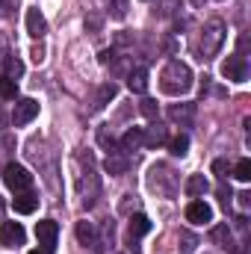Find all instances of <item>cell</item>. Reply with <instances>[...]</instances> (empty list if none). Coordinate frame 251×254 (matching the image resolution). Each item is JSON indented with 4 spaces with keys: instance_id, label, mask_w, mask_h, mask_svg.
<instances>
[{
    "instance_id": "obj_8",
    "label": "cell",
    "mask_w": 251,
    "mask_h": 254,
    "mask_svg": "<svg viewBox=\"0 0 251 254\" xmlns=\"http://www.w3.org/2000/svg\"><path fill=\"white\" fill-rule=\"evenodd\" d=\"M24 240H27V231L21 222H0V246L18 249V246H24Z\"/></svg>"
},
{
    "instance_id": "obj_21",
    "label": "cell",
    "mask_w": 251,
    "mask_h": 254,
    "mask_svg": "<svg viewBox=\"0 0 251 254\" xmlns=\"http://www.w3.org/2000/svg\"><path fill=\"white\" fill-rule=\"evenodd\" d=\"M119 148H122L125 154H133V151H139V148H142V127H130L125 136L119 139Z\"/></svg>"
},
{
    "instance_id": "obj_34",
    "label": "cell",
    "mask_w": 251,
    "mask_h": 254,
    "mask_svg": "<svg viewBox=\"0 0 251 254\" xmlns=\"http://www.w3.org/2000/svg\"><path fill=\"white\" fill-rule=\"evenodd\" d=\"M178 9H181V0H160V15H163V18L178 15Z\"/></svg>"
},
{
    "instance_id": "obj_19",
    "label": "cell",
    "mask_w": 251,
    "mask_h": 254,
    "mask_svg": "<svg viewBox=\"0 0 251 254\" xmlns=\"http://www.w3.org/2000/svg\"><path fill=\"white\" fill-rule=\"evenodd\" d=\"M210 240L216 243V246H222V249H234V234H231V228H228V222H222V225H213V231H210Z\"/></svg>"
},
{
    "instance_id": "obj_11",
    "label": "cell",
    "mask_w": 251,
    "mask_h": 254,
    "mask_svg": "<svg viewBox=\"0 0 251 254\" xmlns=\"http://www.w3.org/2000/svg\"><path fill=\"white\" fill-rule=\"evenodd\" d=\"M130 154H125L122 148H116V151H110L107 154V160H104V172L107 175H113V178H122V175H127V169H130Z\"/></svg>"
},
{
    "instance_id": "obj_25",
    "label": "cell",
    "mask_w": 251,
    "mask_h": 254,
    "mask_svg": "<svg viewBox=\"0 0 251 254\" xmlns=\"http://www.w3.org/2000/svg\"><path fill=\"white\" fill-rule=\"evenodd\" d=\"M15 98H18V80L0 74V101H15Z\"/></svg>"
},
{
    "instance_id": "obj_36",
    "label": "cell",
    "mask_w": 251,
    "mask_h": 254,
    "mask_svg": "<svg viewBox=\"0 0 251 254\" xmlns=\"http://www.w3.org/2000/svg\"><path fill=\"white\" fill-rule=\"evenodd\" d=\"M18 9V0H0V18H9Z\"/></svg>"
},
{
    "instance_id": "obj_16",
    "label": "cell",
    "mask_w": 251,
    "mask_h": 254,
    "mask_svg": "<svg viewBox=\"0 0 251 254\" xmlns=\"http://www.w3.org/2000/svg\"><path fill=\"white\" fill-rule=\"evenodd\" d=\"M12 207H15V213H21V216H27V213H33L36 207H39V195L36 192H15V198H12Z\"/></svg>"
},
{
    "instance_id": "obj_15",
    "label": "cell",
    "mask_w": 251,
    "mask_h": 254,
    "mask_svg": "<svg viewBox=\"0 0 251 254\" xmlns=\"http://www.w3.org/2000/svg\"><path fill=\"white\" fill-rule=\"evenodd\" d=\"M116 95H119V86H116L113 80H110V83H101V86H98V92H95V98H92V110H95V113H98V110H104Z\"/></svg>"
},
{
    "instance_id": "obj_27",
    "label": "cell",
    "mask_w": 251,
    "mask_h": 254,
    "mask_svg": "<svg viewBox=\"0 0 251 254\" xmlns=\"http://www.w3.org/2000/svg\"><path fill=\"white\" fill-rule=\"evenodd\" d=\"M139 113H142L148 122H157V116H160V107H157V101H154V98H142V104H139Z\"/></svg>"
},
{
    "instance_id": "obj_42",
    "label": "cell",
    "mask_w": 251,
    "mask_h": 254,
    "mask_svg": "<svg viewBox=\"0 0 251 254\" xmlns=\"http://www.w3.org/2000/svg\"><path fill=\"white\" fill-rule=\"evenodd\" d=\"M30 254H51V252H45V249H42V252H30Z\"/></svg>"
},
{
    "instance_id": "obj_39",
    "label": "cell",
    "mask_w": 251,
    "mask_h": 254,
    "mask_svg": "<svg viewBox=\"0 0 251 254\" xmlns=\"http://www.w3.org/2000/svg\"><path fill=\"white\" fill-rule=\"evenodd\" d=\"M15 148V139L12 136H0V154H9Z\"/></svg>"
},
{
    "instance_id": "obj_41",
    "label": "cell",
    "mask_w": 251,
    "mask_h": 254,
    "mask_svg": "<svg viewBox=\"0 0 251 254\" xmlns=\"http://www.w3.org/2000/svg\"><path fill=\"white\" fill-rule=\"evenodd\" d=\"M6 125H9V116H6L3 107H0V130H6Z\"/></svg>"
},
{
    "instance_id": "obj_30",
    "label": "cell",
    "mask_w": 251,
    "mask_h": 254,
    "mask_svg": "<svg viewBox=\"0 0 251 254\" xmlns=\"http://www.w3.org/2000/svg\"><path fill=\"white\" fill-rule=\"evenodd\" d=\"M130 60H133V57H127V60L113 57V60H110V63H113V74H116V77H127V74L133 71V63H130Z\"/></svg>"
},
{
    "instance_id": "obj_32",
    "label": "cell",
    "mask_w": 251,
    "mask_h": 254,
    "mask_svg": "<svg viewBox=\"0 0 251 254\" xmlns=\"http://www.w3.org/2000/svg\"><path fill=\"white\" fill-rule=\"evenodd\" d=\"M195 249H198V237H195V234H189V231H181V252L192 254Z\"/></svg>"
},
{
    "instance_id": "obj_45",
    "label": "cell",
    "mask_w": 251,
    "mask_h": 254,
    "mask_svg": "<svg viewBox=\"0 0 251 254\" xmlns=\"http://www.w3.org/2000/svg\"><path fill=\"white\" fill-rule=\"evenodd\" d=\"M192 3H201V0H192Z\"/></svg>"
},
{
    "instance_id": "obj_40",
    "label": "cell",
    "mask_w": 251,
    "mask_h": 254,
    "mask_svg": "<svg viewBox=\"0 0 251 254\" xmlns=\"http://www.w3.org/2000/svg\"><path fill=\"white\" fill-rule=\"evenodd\" d=\"M42 60H45V48H33V63L39 65Z\"/></svg>"
},
{
    "instance_id": "obj_4",
    "label": "cell",
    "mask_w": 251,
    "mask_h": 254,
    "mask_svg": "<svg viewBox=\"0 0 251 254\" xmlns=\"http://www.w3.org/2000/svg\"><path fill=\"white\" fill-rule=\"evenodd\" d=\"M148 190L163 195V198H175L178 190H181V178H178V172L169 163H157L148 172Z\"/></svg>"
},
{
    "instance_id": "obj_20",
    "label": "cell",
    "mask_w": 251,
    "mask_h": 254,
    "mask_svg": "<svg viewBox=\"0 0 251 254\" xmlns=\"http://www.w3.org/2000/svg\"><path fill=\"white\" fill-rule=\"evenodd\" d=\"M169 119L178 125H189L195 119V104H172L169 107Z\"/></svg>"
},
{
    "instance_id": "obj_1",
    "label": "cell",
    "mask_w": 251,
    "mask_h": 254,
    "mask_svg": "<svg viewBox=\"0 0 251 254\" xmlns=\"http://www.w3.org/2000/svg\"><path fill=\"white\" fill-rule=\"evenodd\" d=\"M77 163H80V175H77V192H80V201L83 207H95L98 204V195H101V175H98V163H95V154L89 148L77 151Z\"/></svg>"
},
{
    "instance_id": "obj_33",
    "label": "cell",
    "mask_w": 251,
    "mask_h": 254,
    "mask_svg": "<svg viewBox=\"0 0 251 254\" xmlns=\"http://www.w3.org/2000/svg\"><path fill=\"white\" fill-rule=\"evenodd\" d=\"M101 24H104V15L101 12H89L86 15V33H92V36L101 33Z\"/></svg>"
},
{
    "instance_id": "obj_3",
    "label": "cell",
    "mask_w": 251,
    "mask_h": 254,
    "mask_svg": "<svg viewBox=\"0 0 251 254\" xmlns=\"http://www.w3.org/2000/svg\"><path fill=\"white\" fill-rule=\"evenodd\" d=\"M160 89L166 95H187L192 89V68L181 60H172L160 74Z\"/></svg>"
},
{
    "instance_id": "obj_22",
    "label": "cell",
    "mask_w": 251,
    "mask_h": 254,
    "mask_svg": "<svg viewBox=\"0 0 251 254\" xmlns=\"http://www.w3.org/2000/svg\"><path fill=\"white\" fill-rule=\"evenodd\" d=\"M77 240H80V246L95 249V243H98V228H95L92 222H77Z\"/></svg>"
},
{
    "instance_id": "obj_7",
    "label": "cell",
    "mask_w": 251,
    "mask_h": 254,
    "mask_svg": "<svg viewBox=\"0 0 251 254\" xmlns=\"http://www.w3.org/2000/svg\"><path fill=\"white\" fill-rule=\"evenodd\" d=\"M36 116H39V101H33V98H18L12 116H9V125L12 127H24V125H30Z\"/></svg>"
},
{
    "instance_id": "obj_38",
    "label": "cell",
    "mask_w": 251,
    "mask_h": 254,
    "mask_svg": "<svg viewBox=\"0 0 251 254\" xmlns=\"http://www.w3.org/2000/svg\"><path fill=\"white\" fill-rule=\"evenodd\" d=\"M231 198H234V192H231V187H225V181H222V184H219V201L228 207V204H231Z\"/></svg>"
},
{
    "instance_id": "obj_17",
    "label": "cell",
    "mask_w": 251,
    "mask_h": 254,
    "mask_svg": "<svg viewBox=\"0 0 251 254\" xmlns=\"http://www.w3.org/2000/svg\"><path fill=\"white\" fill-rule=\"evenodd\" d=\"M27 33L33 39H42L48 33V21H45V15L39 9H27Z\"/></svg>"
},
{
    "instance_id": "obj_29",
    "label": "cell",
    "mask_w": 251,
    "mask_h": 254,
    "mask_svg": "<svg viewBox=\"0 0 251 254\" xmlns=\"http://www.w3.org/2000/svg\"><path fill=\"white\" fill-rule=\"evenodd\" d=\"M169 148H172V154H175V157H187V151H189V136H187V133L175 136V139L169 142Z\"/></svg>"
},
{
    "instance_id": "obj_13",
    "label": "cell",
    "mask_w": 251,
    "mask_h": 254,
    "mask_svg": "<svg viewBox=\"0 0 251 254\" xmlns=\"http://www.w3.org/2000/svg\"><path fill=\"white\" fill-rule=\"evenodd\" d=\"M166 142H169V130L160 125V122H151V127L142 130V145H148V148H160V145H166Z\"/></svg>"
},
{
    "instance_id": "obj_24",
    "label": "cell",
    "mask_w": 251,
    "mask_h": 254,
    "mask_svg": "<svg viewBox=\"0 0 251 254\" xmlns=\"http://www.w3.org/2000/svg\"><path fill=\"white\" fill-rule=\"evenodd\" d=\"M98 142H101V148H104L107 154L119 148V139H116V133H113V127H110V125H101V127H98Z\"/></svg>"
},
{
    "instance_id": "obj_6",
    "label": "cell",
    "mask_w": 251,
    "mask_h": 254,
    "mask_svg": "<svg viewBox=\"0 0 251 254\" xmlns=\"http://www.w3.org/2000/svg\"><path fill=\"white\" fill-rule=\"evenodd\" d=\"M3 184L12 192H27V190H33V175H30L24 166L9 163V166L3 169Z\"/></svg>"
},
{
    "instance_id": "obj_23",
    "label": "cell",
    "mask_w": 251,
    "mask_h": 254,
    "mask_svg": "<svg viewBox=\"0 0 251 254\" xmlns=\"http://www.w3.org/2000/svg\"><path fill=\"white\" fill-rule=\"evenodd\" d=\"M184 190H187V195H192V198H201L204 192L210 190V181H207L204 175H189L187 184H184Z\"/></svg>"
},
{
    "instance_id": "obj_9",
    "label": "cell",
    "mask_w": 251,
    "mask_h": 254,
    "mask_svg": "<svg viewBox=\"0 0 251 254\" xmlns=\"http://www.w3.org/2000/svg\"><path fill=\"white\" fill-rule=\"evenodd\" d=\"M222 74H225L228 80H234V83H246V80H249V60L240 57V54L228 57V60L222 63Z\"/></svg>"
},
{
    "instance_id": "obj_14",
    "label": "cell",
    "mask_w": 251,
    "mask_h": 254,
    "mask_svg": "<svg viewBox=\"0 0 251 254\" xmlns=\"http://www.w3.org/2000/svg\"><path fill=\"white\" fill-rule=\"evenodd\" d=\"M148 231H151V219H148L145 213H136V216H130V225H127V240H130V246H133L136 240H142Z\"/></svg>"
},
{
    "instance_id": "obj_28",
    "label": "cell",
    "mask_w": 251,
    "mask_h": 254,
    "mask_svg": "<svg viewBox=\"0 0 251 254\" xmlns=\"http://www.w3.org/2000/svg\"><path fill=\"white\" fill-rule=\"evenodd\" d=\"M231 175H234L240 184H249L251 181V160H240V163L231 169Z\"/></svg>"
},
{
    "instance_id": "obj_43",
    "label": "cell",
    "mask_w": 251,
    "mask_h": 254,
    "mask_svg": "<svg viewBox=\"0 0 251 254\" xmlns=\"http://www.w3.org/2000/svg\"><path fill=\"white\" fill-rule=\"evenodd\" d=\"M231 254H243V252H240V249H231Z\"/></svg>"
},
{
    "instance_id": "obj_35",
    "label": "cell",
    "mask_w": 251,
    "mask_h": 254,
    "mask_svg": "<svg viewBox=\"0 0 251 254\" xmlns=\"http://www.w3.org/2000/svg\"><path fill=\"white\" fill-rule=\"evenodd\" d=\"M213 172L219 175V181H228V175H231V166H228V160H216V163H213Z\"/></svg>"
},
{
    "instance_id": "obj_44",
    "label": "cell",
    "mask_w": 251,
    "mask_h": 254,
    "mask_svg": "<svg viewBox=\"0 0 251 254\" xmlns=\"http://www.w3.org/2000/svg\"><path fill=\"white\" fill-rule=\"evenodd\" d=\"M0 213H3V201H0Z\"/></svg>"
},
{
    "instance_id": "obj_26",
    "label": "cell",
    "mask_w": 251,
    "mask_h": 254,
    "mask_svg": "<svg viewBox=\"0 0 251 254\" xmlns=\"http://www.w3.org/2000/svg\"><path fill=\"white\" fill-rule=\"evenodd\" d=\"M3 68H6V77H9V80H18V77L24 74V63H21L18 57H12V54L6 57V63H3Z\"/></svg>"
},
{
    "instance_id": "obj_18",
    "label": "cell",
    "mask_w": 251,
    "mask_h": 254,
    "mask_svg": "<svg viewBox=\"0 0 251 254\" xmlns=\"http://www.w3.org/2000/svg\"><path fill=\"white\" fill-rule=\"evenodd\" d=\"M125 80H127V89H130L133 95H145V92H148V71H145V68H133Z\"/></svg>"
},
{
    "instance_id": "obj_10",
    "label": "cell",
    "mask_w": 251,
    "mask_h": 254,
    "mask_svg": "<svg viewBox=\"0 0 251 254\" xmlns=\"http://www.w3.org/2000/svg\"><path fill=\"white\" fill-rule=\"evenodd\" d=\"M57 237H60V225H57L54 219H45V222L36 225V240H39V246H42L45 252L54 254V249H57Z\"/></svg>"
},
{
    "instance_id": "obj_2",
    "label": "cell",
    "mask_w": 251,
    "mask_h": 254,
    "mask_svg": "<svg viewBox=\"0 0 251 254\" xmlns=\"http://www.w3.org/2000/svg\"><path fill=\"white\" fill-rule=\"evenodd\" d=\"M27 160L39 169V175H42V181L51 187L54 192H60V181H57V157H54V151L48 148V142L42 139V136H33L30 142H27Z\"/></svg>"
},
{
    "instance_id": "obj_12",
    "label": "cell",
    "mask_w": 251,
    "mask_h": 254,
    "mask_svg": "<svg viewBox=\"0 0 251 254\" xmlns=\"http://www.w3.org/2000/svg\"><path fill=\"white\" fill-rule=\"evenodd\" d=\"M187 219L192 225H207V222H213V207L204 198H192L187 204Z\"/></svg>"
},
{
    "instance_id": "obj_5",
    "label": "cell",
    "mask_w": 251,
    "mask_h": 254,
    "mask_svg": "<svg viewBox=\"0 0 251 254\" xmlns=\"http://www.w3.org/2000/svg\"><path fill=\"white\" fill-rule=\"evenodd\" d=\"M225 36H228V24L222 18H210L201 30V45H198L201 60H213L219 54V48L225 45Z\"/></svg>"
},
{
    "instance_id": "obj_37",
    "label": "cell",
    "mask_w": 251,
    "mask_h": 254,
    "mask_svg": "<svg viewBox=\"0 0 251 254\" xmlns=\"http://www.w3.org/2000/svg\"><path fill=\"white\" fill-rule=\"evenodd\" d=\"M12 54V48H9V36L6 33H0V65L6 63V57Z\"/></svg>"
},
{
    "instance_id": "obj_31",
    "label": "cell",
    "mask_w": 251,
    "mask_h": 254,
    "mask_svg": "<svg viewBox=\"0 0 251 254\" xmlns=\"http://www.w3.org/2000/svg\"><path fill=\"white\" fill-rule=\"evenodd\" d=\"M107 15H110V18H116V21L127 18V0H110V9H107Z\"/></svg>"
}]
</instances>
